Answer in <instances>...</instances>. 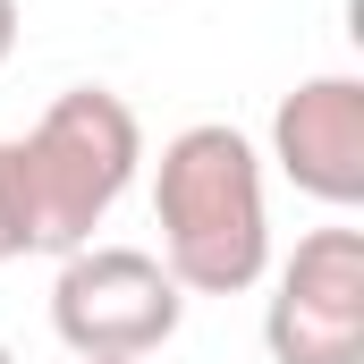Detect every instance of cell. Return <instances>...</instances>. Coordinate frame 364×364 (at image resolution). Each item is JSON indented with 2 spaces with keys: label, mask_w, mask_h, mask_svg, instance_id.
Here are the masks:
<instances>
[{
  "label": "cell",
  "mask_w": 364,
  "mask_h": 364,
  "mask_svg": "<svg viewBox=\"0 0 364 364\" xmlns=\"http://www.w3.org/2000/svg\"><path fill=\"white\" fill-rule=\"evenodd\" d=\"M0 364H17V356H9V339H0Z\"/></svg>",
  "instance_id": "9c48e42d"
},
{
  "label": "cell",
  "mask_w": 364,
  "mask_h": 364,
  "mask_svg": "<svg viewBox=\"0 0 364 364\" xmlns=\"http://www.w3.org/2000/svg\"><path fill=\"white\" fill-rule=\"evenodd\" d=\"M272 364H364V229H305L263 305Z\"/></svg>",
  "instance_id": "277c9868"
},
{
  "label": "cell",
  "mask_w": 364,
  "mask_h": 364,
  "mask_svg": "<svg viewBox=\"0 0 364 364\" xmlns=\"http://www.w3.org/2000/svg\"><path fill=\"white\" fill-rule=\"evenodd\" d=\"M186 322L178 279L161 272V255L144 246H77L60 255V279H51V331L68 356H153L170 348Z\"/></svg>",
  "instance_id": "3957f363"
},
{
  "label": "cell",
  "mask_w": 364,
  "mask_h": 364,
  "mask_svg": "<svg viewBox=\"0 0 364 364\" xmlns=\"http://www.w3.org/2000/svg\"><path fill=\"white\" fill-rule=\"evenodd\" d=\"M272 161L279 178L331 212L364 203V77H305L272 110Z\"/></svg>",
  "instance_id": "5b68a950"
},
{
  "label": "cell",
  "mask_w": 364,
  "mask_h": 364,
  "mask_svg": "<svg viewBox=\"0 0 364 364\" xmlns=\"http://www.w3.org/2000/svg\"><path fill=\"white\" fill-rule=\"evenodd\" d=\"M153 220H161V272L178 279V296H246L272 272L263 153L229 119H195L161 144Z\"/></svg>",
  "instance_id": "6da1fadb"
},
{
  "label": "cell",
  "mask_w": 364,
  "mask_h": 364,
  "mask_svg": "<svg viewBox=\"0 0 364 364\" xmlns=\"http://www.w3.org/2000/svg\"><path fill=\"white\" fill-rule=\"evenodd\" d=\"M9 51H17V0H0V68H9Z\"/></svg>",
  "instance_id": "52a82bcc"
},
{
  "label": "cell",
  "mask_w": 364,
  "mask_h": 364,
  "mask_svg": "<svg viewBox=\"0 0 364 364\" xmlns=\"http://www.w3.org/2000/svg\"><path fill=\"white\" fill-rule=\"evenodd\" d=\"M144 161V127L110 85H68L17 144H9V186H17V229L26 255H77L93 229L110 220V203L136 186Z\"/></svg>",
  "instance_id": "7a4b0ae2"
},
{
  "label": "cell",
  "mask_w": 364,
  "mask_h": 364,
  "mask_svg": "<svg viewBox=\"0 0 364 364\" xmlns=\"http://www.w3.org/2000/svg\"><path fill=\"white\" fill-rule=\"evenodd\" d=\"M26 255V229H17V186H9V144H0V263Z\"/></svg>",
  "instance_id": "8992f818"
},
{
  "label": "cell",
  "mask_w": 364,
  "mask_h": 364,
  "mask_svg": "<svg viewBox=\"0 0 364 364\" xmlns=\"http://www.w3.org/2000/svg\"><path fill=\"white\" fill-rule=\"evenodd\" d=\"M77 364H127V356H77Z\"/></svg>",
  "instance_id": "ba28073f"
}]
</instances>
